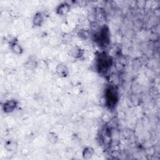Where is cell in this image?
<instances>
[{
	"mask_svg": "<svg viewBox=\"0 0 160 160\" xmlns=\"http://www.w3.org/2000/svg\"><path fill=\"white\" fill-rule=\"evenodd\" d=\"M94 153V149L91 147H86L82 151V157L84 159H90Z\"/></svg>",
	"mask_w": 160,
	"mask_h": 160,
	"instance_id": "9",
	"label": "cell"
},
{
	"mask_svg": "<svg viewBox=\"0 0 160 160\" xmlns=\"http://www.w3.org/2000/svg\"><path fill=\"white\" fill-rule=\"evenodd\" d=\"M118 93L114 86H109L105 91L106 104L109 108H114L118 101Z\"/></svg>",
	"mask_w": 160,
	"mask_h": 160,
	"instance_id": "3",
	"label": "cell"
},
{
	"mask_svg": "<svg viewBox=\"0 0 160 160\" xmlns=\"http://www.w3.org/2000/svg\"><path fill=\"white\" fill-rule=\"evenodd\" d=\"M48 140L52 143H56L58 141V136L54 132H50L48 135Z\"/></svg>",
	"mask_w": 160,
	"mask_h": 160,
	"instance_id": "12",
	"label": "cell"
},
{
	"mask_svg": "<svg viewBox=\"0 0 160 160\" xmlns=\"http://www.w3.org/2000/svg\"><path fill=\"white\" fill-rule=\"evenodd\" d=\"M112 65V59L106 53L102 52L96 58V67L100 72H106Z\"/></svg>",
	"mask_w": 160,
	"mask_h": 160,
	"instance_id": "1",
	"label": "cell"
},
{
	"mask_svg": "<svg viewBox=\"0 0 160 160\" xmlns=\"http://www.w3.org/2000/svg\"><path fill=\"white\" fill-rule=\"evenodd\" d=\"M94 40L101 46L108 45L109 42V31L108 28L104 26L97 29L94 34Z\"/></svg>",
	"mask_w": 160,
	"mask_h": 160,
	"instance_id": "2",
	"label": "cell"
},
{
	"mask_svg": "<svg viewBox=\"0 0 160 160\" xmlns=\"http://www.w3.org/2000/svg\"><path fill=\"white\" fill-rule=\"evenodd\" d=\"M14 145H15L14 142L9 141L6 143L5 146H6V148L7 149H8L9 151H12L13 149V148L15 147Z\"/></svg>",
	"mask_w": 160,
	"mask_h": 160,
	"instance_id": "13",
	"label": "cell"
},
{
	"mask_svg": "<svg viewBox=\"0 0 160 160\" xmlns=\"http://www.w3.org/2000/svg\"><path fill=\"white\" fill-rule=\"evenodd\" d=\"M18 106V101L16 100H9L2 104V111L6 112H11Z\"/></svg>",
	"mask_w": 160,
	"mask_h": 160,
	"instance_id": "4",
	"label": "cell"
},
{
	"mask_svg": "<svg viewBox=\"0 0 160 160\" xmlns=\"http://www.w3.org/2000/svg\"><path fill=\"white\" fill-rule=\"evenodd\" d=\"M70 10V6L66 2L61 4L56 9V12L59 15H64Z\"/></svg>",
	"mask_w": 160,
	"mask_h": 160,
	"instance_id": "7",
	"label": "cell"
},
{
	"mask_svg": "<svg viewBox=\"0 0 160 160\" xmlns=\"http://www.w3.org/2000/svg\"><path fill=\"white\" fill-rule=\"evenodd\" d=\"M43 21L44 20H43L42 14L41 12H38L36 13L35 15L34 16L32 22L35 26H40L42 24Z\"/></svg>",
	"mask_w": 160,
	"mask_h": 160,
	"instance_id": "8",
	"label": "cell"
},
{
	"mask_svg": "<svg viewBox=\"0 0 160 160\" xmlns=\"http://www.w3.org/2000/svg\"><path fill=\"white\" fill-rule=\"evenodd\" d=\"M57 74L61 77H66L68 75L69 71L67 66L64 64H59L56 69Z\"/></svg>",
	"mask_w": 160,
	"mask_h": 160,
	"instance_id": "5",
	"label": "cell"
},
{
	"mask_svg": "<svg viewBox=\"0 0 160 160\" xmlns=\"http://www.w3.org/2000/svg\"><path fill=\"white\" fill-rule=\"evenodd\" d=\"M84 54V50L79 46H74L70 50V55L74 58H80Z\"/></svg>",
	"mask_w": 160,
	"mask_h": 160,
	"instance_id": "6",
	"label": "cell"
},
{
	"mask_svg": "<svg viewBox=\"0 0 160 160\" xmlns=\"http://www.w3.org/2000/svg\"><path fill=\"white\" fill-rule=\"evenodd\" d=\"M11 50L14 53L18 54H21L22 52V49L21 48L20 45L19 44H18L17 42H14L11 43Z\"/></svg>",
	"mask_w": 160,
	"mask_h": 160,
	"instance_id": "10",
	"label": "cell"
},
{
	"mask_svg": "<svg viewBox=\"0 0 160 160\" xmlns=\"http://www.w3.org/2000/svg\"><path fill=\"white\" fill-rule=\"evenodd\" d=\"M78 35L79 38H81V39L86 40L88 38L89 33L88 30L84 29H80L79 31V32L78 33Z\"/></svg>",
	"mask_w": 160,
	"mask_h": 160,
	"instance_id": "11",
	"label": "cell"
}]
</instances>
